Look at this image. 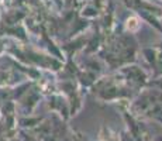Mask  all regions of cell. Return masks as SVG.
I'll return each mask as SVG.
<instances>
[]
</instances>
